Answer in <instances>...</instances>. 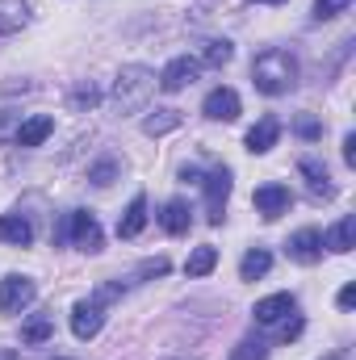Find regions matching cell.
Wrapping results in <instances>:
<instances>
[{
	"label": "cell",
	"mask_w": 356,
	"mask_h": 360,
	"mask_svg": "<svg viewBox=\"0 0 356 360\" xmlns=\"http://www.w3.org/2000/svg\"><path fill=\"white\" fill-rule=\"evenodd\" d=\"M293 134L306 139V143H314V139H323V122H319L314 113H302V117L293 122Z\"/></svg>",
	"instance_id": "obj_27"
},
{
	"label": "cell",
	"mask_w": 356,
	"mask_h": 360,
	"mask_svg": "<svg viewBox=\"0 0 356 360\" xmlns=\"http://www.w3.org/2000/svg\"><path fill=\"white\" fill-rule=\"evenodd\" d=\"M235 59V46L227 42V38H214V42H205V55H201V63L205 68H227Z\"/></svg>",
	"instance_id": "obj_23"
},
{
	"label": "cell",
	"mask_w": 356,
	"mask_h": 360,
	"mask_svg": "<svg viewBox=\"0 0 356 360\" xmlns=\"http://www.w3.org/2000/svg\"><path fill=\"white\" fill-rule=\"evenodd\" d=\"M51 130H55V117L34 113V117H25V122L17 126V147H42V143L51 139Z\"/></svg>",
	"instance_id": "obj_12"
},
{
	"label": "cell",
	"mask_w": 356,
	"mask_h": 360,
	"mask_svg": "<svg viewBox=\"0 0 356 360\" xmlns=\"http://www.w3.org/2000/svg\"><path fill=\"white\" fill-rule=\"evenodd\" d=\"M252 205H256L268 222H272V218L289 214V205H293V193H289L285 184H260V188H256V197H252Z\"/></svg>",
	"instance_id": "obj_8"
},
{
	"label": "cell",
	"mask_w": 356,
	"mask_h": 360,
	"mask_svg": "<svg viewBox=\"0 0 356 360\" xmlns=\"http://www.w3.org/2000/svg\"><path fill=\"white\" fill-rule=\"evenodd\" d=\"M205 184V222L210 226H222V218H227V201H231V188H235V180H231V168L227 164H218L210 176L201 180Z\"/></svg>",
	"instance_id": "obj_3"
},
{
	"label": "cell",
	"mask_w": 356,
	"mask_h": 360,
	"mask_svg": "<svg viewBox=\"0 0 356 360\" xmlns=\"http://www.w3.org/2000/svg\"><path fill=\"white\" fill-rule=\"evenodd\" d=\"M298 310V297L293 293H272V297H260L256 302V323H265V327H272V323H281L285 314H293Z\"/></svg>",
	"instance_id": "obj_11"
},
{
	"label": "cell",
	"mask_w": 356,
	"mask_h": 360,
	"mask_svg": "<svg viewBox=\"0 0 356 360\" xmlns=\"http://www.w3.org/2000/svg\"><path fill=\"white\" fill-rule=\"evenodd\" d=\"M265 356H268V344L265 340H252V335L231 348V360H265Z\"/></svg>",
	"instance_id": "obj_26"
},
{
	"label": "cell",
	"mask_w": 356,
	"mask_h": 360,
	"mask_svg": "<svg viewBox=\"0 0 356 360\" xmlns=\"http://www.w3.org/2000/svg\"><path fill=\"white\" fill-rule=\"evenodd\" d=\"M276 139H281V122H276V117H260V122L248 130V139H243V143H248V151H252V155H265V151L276 147Z\"/></svg>",
	"instance_id": "obj_13"
},
{
	"label": "cell",
	"mask_w": 356,
	"mask_h": 360,
	"mask_svg": "<svg viewBox=\"0 0 356 360\" xmlns=\"http://www.w3.org/2000/svg\"><path fill=\"white\" fill-rule=\"evenodd\" d=\"M177 126H180V109H155V113L143 122V134L160 139V134H168V130H177Z\"/></svg>",
	"instance_id": "obj_21"
},
{
	"label": "cell",
	"mask_w": 356,
	"mask_h": 360,
	"mask_svg": "<svg viewBox=\"0 0 356 360\" xmlns=\"http://www.w3.org/2000/svg\"><path fill=\"white\" fill-rule=\"evenodd\" d=\"M252 4H285V0H252Z\"/></svg>",
	"instance_id": "obj_36"
},
{
	"label": "cell",
	"mask_w": 356,
	"mask_h": 360,
	"mask_svg": "<svg viewBox=\"0 0 356 360\" xmlns=\"http://www.w3.org/2000/svg\"><path fill=\"white\" fill-rule=\"evenodd\" d=\"M344 164L356 168V134H344Z\"/></svg>",
	"instance_id": "obj_32"
},
{
	"label": "cell",
	"mask_w": 356,
	"mask_h": 360,
	"mask_svg": "<svg viewBox=\"0 0 356 360\" xmlns=\"http://www.w3.org/2000/svg\"><path fill=\"white\" fill-rule=\"evenodd\" d=\"M30 21V0H0V38H13Z\"/></svg>",
	"instance_id": "obj_17"
},
{
	"label": "cell",
	"mask_w": 356,
	"mask_h": 360,
	"mask_svg": "<svg viewBox=\"0 0 356 360\" xmlns=\"http://www.w3.org/2000/svg\"><path fill=\"white\" fill-rule=\"evenodd\" d=\"M105 327V306L101 302H76L72 306V335L76 340H96Z\"/></svg>",
	"instance_id": "obj_6"
},
{
	"label": "cell",
	"mask_w": 356,
	"mask_h": 360,
	"mask_svg": "<svg viewBox=\"0 0 356 360\" xmlns=\"http://www.w3.org/2000/svg\"><path fill=\"white\" fill-rule=\"evenodd\" d=\"M117 172H122V164H117V160H96V164L89 168V180L96 184V188H105V184H113V180H117Z\"/></svg>",
	"instance_id": "obj_25"
},
{
	"label": "cell",
	"mask_w": 356,
	"mask_h": 360,
	"mask_svg": "<svg viewBox=\"0 0 356 360\" xmlns=\"http://www.w3.org/2000/svg\"><path fill=\"white\" fill-rule=\"evenodd\" d=\"M0 360H21V356H17L13 348H0Z\"/></svg>",
	"instance_id": "obj_34"
},
{
	"label": "cell",
	"mask_w": 356,
	"mask_h": 360,
	"mask_svg": "<svg viewBox=\"0 0 356 360\" xmlns=\"http://www.w3.org/2000/svg\"><path fill=\"white\" fill-rule=\"evenodd\" d=\"M0 243L30 248V243H34V226H30L21 214H0Z\"/></svg>",
	"instance_id": "obj_16"
},
{
	"label": "cell",
	"mask_w": 356,
	"mask_h": 360,
	"mask_svg": "<svg viewBox=\"0 0 356 360\" xmlns=\"http://www.w3.org/2000/svg\"><path fill=\"white\" fill-rule=\"evenodd\" d=\"M68 239H72L80 252H101V248H105V235H101V222H96L92 210H76V214L68 218Z\"/></svg>",
	"instance_id": "obj_5"
},
{
	"label": "cell",
	"mask_w": 356,
	"mask_h": 360,
	"mask_svg": "<svg viewBox=\"0 0 356 360\" xmlns=\"http://www.w3.org/2000/svg\"><path fill=\"white\" fill-rule=\"evenodd\" d=\"M197 72H201V63H197V59H189V55H180V59H172V63L160 72V89H164V92L189 89V84L197 80Z\"/></svg>",
	"instance_id": "obj_10"
},
{
	"label": "cell",
	"mask_w": 356,
	"mask_h": 360,
	"mask_svg": "<svg viewBox=\"0 0 356 360\" xmlns=\"http://www.w3.org/2000/svg\"><path fill=\"white\" fill-rule=\"evenodd\" d=\"M168 272V260H147V264H139V276H164Z\"/></svg>",
	"instance_id": "obj_30"
},
{
	"label": "cell",
	"mask_w": 356,
	"mask_h": 360,
	"mask_svg": "<svg viewBox=\"0 0 356 360\" xmlns=\"http://www.w3.org/2000/svg\"><path fill=\"white\" fill-rule=\"evenodd\" d=\"M323 248H327V252H336V256L352 252V248H356V214H344V218L323 235Z\"/></svg>",
	"instance_id": "obj_14"
},
{
	"label": "cell",
	"mask_w": 356,
	"mask_h": 360,
	"mask_svg": "<svg viewBox=\"0 0 356 360\" xmlns=\"http://www.w3.org/2000/svg\"><path fill=\"white\" fill-rule=\"evenodd\" d=\"M143 226H147V197L134 193L130 205H126V214L117 218V235L122 239H134V235H143Z\"/></svg>",
	"instance_id": "obj_15"
},
{
	"label": "cell",
	"mask_w": 356,
	"mask_h": 360,
	"mask_svg": "<svg viewBox=\"0 0 356 360\" xmlns=\"http://www.w3.org/2000/svg\"><path fill=\"white\" fill-rule=\"evenodd\" d=\"M96 101H101V89H96V84H80V89L72 92V105H76V109H92Z\"/></svg>",
	"instance_id": "obj_29"
},
{
	"label": "cell",
	"mask_w": 356,
	"mask_h": 360,
	"mask_svg": "<svg viewBox=\"0 0 356 360\" xmlns=\"http://www.w3.org/2000/svg\"><path fill=\"white\" fill-rule=\"evenodd\" d=\"M51 335H55V323H51L46 314H38V319H30V323L21 327V340H25V344H46Z\"/></svg>",
	"instance_id": "obj_24"
},
{
	"label": "cell",
	"mask_w": 356,
	"mask_h": 360,
	"mask_svg": "<svg viewBox=\"0 0 356 360\" xmlns=\"http://www.w3.org/2000/svg\"><path fill=\"white\" fill-rule=\"evenodd\" d=\"M34 297H38V285H34L30 276L8 272V276L0 281V314H21Z\"/></svg>",
	"instance_id": "obj_4"
},
{
	"label": "cell",
	"mask_w": 356,
	"mask_h": 360,
	"mask_svg": "<svg viewBox=\"0 0 356 360\" xmlns=\"http://www.w3.org/2000/svg\"><path fill=\"white\" fill-rule=\"evenodd\" d=\"M298 335H302V319H293V323L281 327V340H298Z\"/></svg>",
	"instance_id": "obj_33"
},
{
	"label": "cell",
	"mask_w": 356,
	"mask_h": 360,
	"mask_svg": "<svg viewBox=\"0 0 356 360\" xmlns=\"http://www.w3.org/2000/svg\"><path fill=\"white\" fill-rule=\"evenodd\" d=\"M298 172L310 180V188H314V193H323V197H336V184H331L327 168H323L319 160H298Z\"/></svg>",
	"instance_id": "obj_19"
},
{
	"label": "cell",
	"mask_w": 356,
	"mask_h": 360,
	"mask_svg": "<svg viewBox=\"0 0 356 360\" xmlns=\"http://www.w3.org/2000/svg\"><path fill=\"white\" fill-rule=\"evenodd\" d=\"M268 269H272V256H268L265 248H252V252L239 260V276H243V281H256V276H265Z\"/></svg>",
	"instance_id": "obj_22"
},
{
	"label": "cell",
	"mask_w": 356,
	"mask_h": 360,
	"mask_svg": "<svg viewBox=\"0 0 356 360\" xmlns=\"http://www.w3.org/2000/svg\"><path fill=\"white\" fill-rule=\"evenodd\" d=\"M336 302H340V310H352V306H356V285H344Z\"/></svg>",
	"instance_id": "obj_31"
},
{
	"label": "cell",
	"mask_w": 356,
	"mask_h": 360,
	"mask_svg": "<svg viewBox=\"0 0 356 360\" xmlns=\"http://www.w3.org/2000/svg\"><path fill=\"white\" fill-rule=\"evenodd\" d=\"M151 92H155V72L130 63V68H122V76L113 84V109L117 113H139L151 101Z\"/></svg>",
	"instance_id": "obj_2"
},
{
	"label": "cell",
	"mask_w": 356,
	"mask_h": 360,
	"mask_svg": "<svg viewBox=\"0 0 356 360\" xmlns=\"http://www.w3.org/2000/svg\"><path fill=\"white\" fill-rule=\"evenodd\" d=\"M323 360H348V356L344 352H331V356H323Z\"/></svg>",
	"instance_id": "obj_35"
},
{
	"label": "cell",
	"mask_w": 356,
	"mask_h": 360,
	"mask_svg": "<svg viewBox=\"0 0 356 360\" xmlns=\"http://www.w3.org/2000/svg\"><path fill=\"white\" fill-rule=\"evenodd\" d=\"M214 264H218V248L201 243V248H193V256L184 260V272H189V276H205V272H214Z\"/></svg>",
	"instance_id": "obj_20"
},
{
	"label": "cell",
	"mask_w": 356,
	"mask_h": 360,
	"mask_svg": "<svg viewBox=\"0 0 356 360\" xmlns=\"http://www.w3.org/2000/svg\"><path fill=\"white\" fill-rule=\"evenodd\" d=\"M252 84L265 92V96H285V92L298 84V59L281 46H268L256 55L252 63Z\"/></svg>",
	"instance_id": "obj_1"
},
{
	"label": "cell",
	"mask_w": 356,
	"mask_h": 360,
	"mask_svg": "<svg viewBox=\"0 0 356 360\" xmlns=\"http://www.w3.org/2000/svg\"><path fill=\"white\" fill-rule=\"evenodd\" d=\"M239 92L235 89H214L205 101H201V113L210 117V122H235L239 117Z\"/></svg>",
	"instance_id": "obj_9"
},
{
	"label": "cell",
	"mask_w": 356,
	"mask_h": 360,
	"mask_svg": "<svg viewBox=\"0 0 356 360\" xmlns=\"http://www.w3.org/2000/svg\"><path fill=\"white\" fill-rule=\"evenodd\" d=\"M55 360H68V356H55Z\"/></svg>",
	"instance_id": "obj_37"
},
{
	"label": "cell",
	"mask_w": 356,
	"mask_h": 360,
	"mask_svg": "<svg viewBox=\"0 0 356 360\" xmlns=\"http://www.w3.org/2000/svg\"><path fill=\"white\" fill-rule=\"evenodd\" d=\"M348 4H352V0H314V17H319V21H331V17L348 13Z\"/></svg>",
	"instance_id": "obj_28"
},
{
	"label": "cell",
	"mask_w": 356,
	"mask_h": 360,
	"mask_svg": "<svg viewBox=\"0 0 356 360\" xmlns=\"http://www.w3.org/2000/svg\"><path fill=\"white\" fill-rule=\"evenodd\" d=\"M189 214H193V210H189V201L172 197V201L164 205V214H160V226H164L168 235H184V231H189V222H193Z\"/></svg>",
	"instance_id": "obj_18"
},
{
	"label": "cell",
	"mask_w": 356,
	"mask_h": 360,
	"mask_svg": "<svg viewBox=\"0 0 356 360\" xmlns=\"http://www.w3.org/2000/svg\"><path fill=\"white\" fill-rule=\"evenodd\" d=\"M285 252H289V260H298V264H314V260L323 256V231H314V226H302L298 235H289Z\"/></svg>",
	"instance_id": "obj_7"
}]
</instances>
